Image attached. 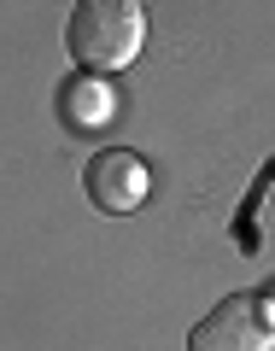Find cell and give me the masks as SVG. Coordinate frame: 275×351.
Returning a JSON list of instances; mask_svg holds the SVG:
<instances>
[{
  "label": "cell",
  "instance_id": "cell-3",
  "mask_svg": "<svg viewBox=\"0 0 275 351\" xmlns=\"http://www.w3.org/2000/svg\"><path fill=\"white\" fill-rule=\"evenodd\" d=\"M147 164H141V152H129V147H100L94 158L82 164V193L100 211H112V217H129V211H141L147 205Z\"/></svg>",
  "mask_w": 275,
  "mask_h": 351
},
{
  "label": "cell",
  "instance_id": "cell-2",
  "mask_svg": "<svg viewBox=\"0 0 275 351\" xmlns=\"http://www.w3.org/2000/svg\"><path fill=\"white\" fill-rule=\"evenodd\" d=\"M188 351H275L270 293H223V299L193 322Z\"/></svg>",
  "mask_w": 275,
  "mask_h": 351
},
{
  "label": "cell",
  "instance_id": "cell-4",
  "mask_svg": "<svg viewBox=\"0 0 275 351\" xmlns=\"http://www.w3.org/2000/svg\"><path fill=\"white\" fill-rule=\"evenodd\" d=\"M59 117H64V129L94 135V129H106L117 117V94L100 82V76H82V71H76L71 82L59 88Z\"/></svg>",
  "mask_w": 275,
  "mask_h": 351
},
{
  "label": "cell",
  "instance_id": "cell-5",
  "mask_svg": "<svg viewBox=\"0 0 275 351\" xmlns=\"http://www.w3.org/2000/svg\"><path fill=\"white\" fill-rule=\"evenodd\" d=\"M270 193H275V158H270V164L258 170V182H252L246 205H240V217H235V246L246 252V258H252V252L263 246V234H258V211H263V199H270Z\"/></svg>",
  "mask_w": 275,
  "mask_h": 351
},
{
  "label": "cell",
  "instance_id": "cell-1",
  "mask_svg": "<svg viewBox=\"0 0 275 351\" xmlns=\"http://www.w3.org/2000/svg\"><path fill=\"white\" fill-rule=\"evenodd\" d=\"M64 47L82 71H123L147 47V6H135V0H76L71 24H64Z\"/></svg>",
  "mask_w": 275,
  "mask_h": 351
}]
</instances>
